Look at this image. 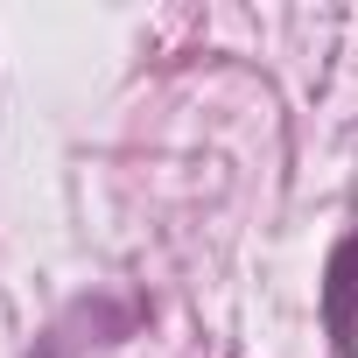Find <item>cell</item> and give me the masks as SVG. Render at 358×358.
Listing matches in <instances>:
<instances>
[{
    "instance_id": "cell-1",
    "label": "cell",
    "mask_w": 358,
    "mask_h": 358,
    "mask_svg": "<svg viewBox=\"0 0 358 358\" xmlns=\"http://www.w3.org/2000/svg\"><path fill=\"white\" fill-rule=\"evenodd\" d=\"M323 330H330V351L337 358L358 351V225L323 260Z\"/></svg>"
},
{
    "instance_id": "cell-2",
    "label": "cell",
    "mask_w": 358,
    "mask_h": 358,
    "mask_svg": "<svg viewBox=\"0 0 358 358\" xmlns=\"http://www.w3.org/2000/svg\"><path fill=\"white\" fill-rule=\"evenodd\" d=\"M43 358H57V351H43Z\"/></svg>"
}]
</instances>
